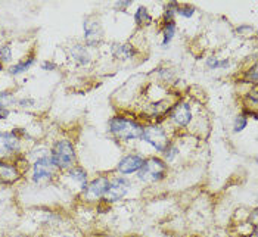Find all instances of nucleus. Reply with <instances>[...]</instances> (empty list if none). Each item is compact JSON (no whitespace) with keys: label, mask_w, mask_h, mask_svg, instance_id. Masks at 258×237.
I'll return each instance as SVG.
<instances>
[{"label":"nucleus","mask_w":258,"mask_h":237,"mask_svg":"<svg viewBox=\"0 0 258 237\" xmlns=\"http://www.w3.org/2000/svg\"><path fill=\"white\" fill-rule=\"evenodd\" d=\"M109 131L122 141H130L135 138L142 137V125L136 121L122 117H115L109 121Z\"/></svg>","instance_id":"1"},{"label":"nucleus","mask_w":258,"mask_h":237,"mask_svg":"<svg viewBox=\"0 0 258 237\" xmlns=\"http://www.w3.org/2000/svg\"><path fill=\"white\" fill-rule=\"evenodd\" d=\"M50 158L56 168H71L76 162V150L73 143H70L68 140L56 141L55 146L52 147Z\"/></svg>","instance_id":"2"},{"label":"nucleus","mask_w":258,"mask_h":237,"mask_svg":"<svg viewBox=\"0 0 258 237\" xmlns=\"http://www.w3.org/2000/svg\"><path fill=\"white\" fill-rule=\"evenodd\" d=\"M140 181L145 183H155V181H161L162 178H165L167 174V165L162 159L157 158H148L143 161V165L138 171Z\"/></svg>","instance_id":"3"},{"label":"nucleus","mask_w":258,"mask_h":237,"mask_svg":"<svg viewBox=\"0 0 258 237\" xmlns=\"http://www.w3.org/2000/svg\"><path fill=\"white\" fill-rule=\"evenodd\" d=\"M142 140H145L146 143H149L152 147H155L158 152H162L167 146H168V137L167 133L162 127L159 125H149L146 128H143L142 131Z\"/></svg>","instance_id":"4"},{"label":"nucleus","mask_w":258,"mask_h":237,"mask_svg":"<svg viewBox=\"0 0 258 237\" xmlns=\"http://www.w3.org/2000/svg\"><path fill=\"white\" fill-rule=\"evenodd\" d=\"M130 189V181L125 178H114L109 180V186L108 190L103 195V200L108 203H114L118 202L119 199H122Z\"/></svg>","instance_id":"5"},{"label":"nucleus","mask_w":258,"mask_h":237,"mask_svg":"<svg viewBox=\"0 0 258 237\" xmlns=\"http://www.w3.org/2000/svg\"><path fill=\"white\" fill-rule=\"evenodd\" d=\"M53 170H55V165L52 162L50 155H44L41 158L36 159V162L33 165V180L36 183L50 180L53 176Z\"/></svg>","instance_id":"6"},{"label":"nucleus","mask_w":258,"mask_h":237,"mask_svg":"<svg viewBox=\"0 0 258 237\" xmlns=\"http://www.w3.org/2000/svg\"><path fill=\"white\" fill-rule=\"evenodd\" d=\"M84 28V37L89 46H98L103 39V31L100 27L99 21L95 18H86L83 22Z\"/></svg>","instance_id":"7"},{"label":"nucleus","mask_w":258,"mask_h":237,"mask_svg":"<svg viewBox=\"0 0 258 237\" xmlns=\"http://www.w3.org/2000/svg\"><path fill=\"white\" fill-rule=\"evenodd\" d=\"M109 186V178L98 177L93 181H90L86 187V198L87 199H99L103 198L105 192L108 190Z\"/></svg>","instance_id":"8"},{"label":"nucleus","mask_w":258,"mask_h":237,"mask_svg":"<svg viewBox=\"0 0 258 237\" xmlns=\"http://www.w3.org/2000/svg\"><path fill=\"white\" fill-rule=\"evenodd\" d=\"M171 119L180 125V127H186L190 119H192V112H190V106L184 102H180L177 105H174L171 108V114H170Z\"/></svg>","instance_id":"9"},{"label":"nucleus","mask_w":258,"mask_h":237,"mask_svg":"<svg viewBox=\"0 0 258 237\" xmlns=\"http://www.w3.org/2000/svg\"><path fill=\"white\" fill-rule=\"evenodd\" d=\"M143 161L140 155H127L119 161L118 164V171L121 174H133V173H138L142 165H143Z\"/></svg>","instance_id":"10"},{"label":"nucleus","mask_w":258,"mask_h":237,"mask_svg":"<svg viewBox=\"0 0 258 237\" xmlns=\"http://www.w3.org/2000/svg\"><path fill=\"white\" fill-rule=\"evenodd\" d=\"M20 149V140L15 133H0V156L14 153Z\"/></svg>","instance_id":"11"},{"label":"nucleus","mask_w":258,"mask_h":237,"mask_svg":"<svg viewBox=\"0 0 258 237\" xmlns=\"http://www.w3.org/2000/svg\"><path fill=\"white\" fill-rule=\"evenodd\" d=\"M20 178V171L15 165L0 161V183L12 184Z\"/></svg>","instance_id":"12"},{"label":"nucleus","mask_w":258,"mask_h":237,"mask_svg":"<svg viewBox=\"0 0 258 237\" xmlns=\"http://www.w3.org/2000/svg\"><path fill=\"white\" fill-rule=\"evenodd\" d=\"M112 53L118 59L128 60L136 55V50L130 44H114L112 46Z\"/></svg>","instance_id":"13"},{"label":"nucleus","mask_w":258,"mask_h":237,"mask_svg":"<svg viewBox=\"0 0 258 237\" xmlns=\"http://www.w3.org/2000/svg\"><path fill=\"white\" fill-rule=\"evenodd\" d=\"M70 177L73 178L74 181H77L80 186H81L83 190H86V187H87V184H89L86 170H83L81 167H73V168L70 170Z\"/></svg>","instance_id":"14"},{"label":"nucleus","mask_w":258,"mask_h":237,"mask_svg":"<svg viewBox=\"0 0 258 237\" xmlns=\"http://www.w3.org/2000/svg\"><path fill=\"white\" fill-rule=\"evenodd\" d=\"M71 55H73V58L77 60L79 63L81 65H86V63H89V60H90V55H89V52H87V49L86 47H83V46H74L73 49H71Z\"/></svg>","instance_id":"15"},{"label":"nucleus","mask_w":258,"mask_h":237,"mask_svg":"<svg viewBox=\"0 0 258 237\" xmlns=\"http://www.w3.org/2000/svg\"><path fill=\"white\" fill-rule=\"evenodd\" d=\"M34 60L36 58L34 56H31V58H28L27 60H22L20 63H17V65H14V66H11V69H9V72L12 74V75H18L21 72H24V71H27L33 63H34Z\"/></svg>","instance_id":"16"},{"label":"nucleus","mask_w":258,"mask_h":237,"mask_svg":"<svg viewBox=\"0 0 258 237\" xmlns=\"http://www.w3.org/2000/svg\"><path fill=\"white\" fill-rule=\"evenodd\" d=\"M174 34H176V24H174V21L167 22L165 27H164V40H162V46H167V44L173 40Z\"/></svg>","instance_id":"17"},{"label":"nucleus","mask_w":258,"mask_h":237,"mask_svg":"<svg viewBox=\"0 0 258 237\" xmlns=\"http://www.w3.org/2000/svg\"><path fill=\"white\" fill-rule=\"evenodd\" d=\"M135 21H136L138 25H146V24H149L152 21V18L148 14L146 8L145 6H140L139 9H138V12H136V15H135Z\"/></svg>","instance_id":"18"},{"label":"nucleus","mask_w":258,"mask_h":237,"mask_svg":"<svg viewBox=\"0 0 258 237\" xmlns=\"http://www.w3.org/2000/svg\"><path fill=\"white\" fill-rule=\"evenodd\" d=\"M246 125H248V117L246 115H239V117L235 118V122H233V131L240 133Z\"/></svg>","instance_id":"19"},{"label":"nucleus","mask_w":258,"mask_h":237,"mask_svg":"<svg viewBox=\"0 0 258 237\" xmlns=\"http://www.w3.org/2000/svg\"><path fill=\"white\" fill-rule=\"evenodd\" d=\"M0 60L2 62H11L12 60V49L11 44H5L0 47Z\"/></svg>","instance_id":"20"},{"label":"nucleus","mask_w":258,"mask_h":237,"mask_svg":"<svg viewBox=\"0 0 258 237\" xmlns=\"http://www.w3.org/2000/svg\"><path fill=\"white\" fill-rule=\"evenodd\" d=\"M195 12V8L194 6H189V5H179L176 14H179L181 17H186V18H190Z\"/></svg>","instance_id":"21"},{"label":"nucleus","mask_w":258,"mask_h":237,"mask_svg":"<svg viewBox=\"0 0 258 237\" xmlns=\"http://www.w3.org/2000/svg\"><path fill=\"white\" fill-rule=\"evenodd\" d=\"M162 152H164V155H165V159H167V161H173V159L179 155V149H177L176 146H173V144H168Z\"/></svg>","instance_id":"22"},{"label":"nucleus","mask_w":258,"mask_h":237,"mask_svg":"<svg viewBox=\"0 0 258 237\" xmlns=\"http://www.w3.org/2000/svg\"><path fill=\"white\" fill-rule=\"evenodd\" d=\"M9 103H14L12 93H9V92H0V108H5Z\"/></svg>","instance_id":"23"},{"label":"nucleus","mask_w":258,"mask_h":237,"mask_svg":"<svg viewBox=\"0 0 258 237\" xmlns=\"http://www.w3.org/2000/svg\"><path fill=\"white\" fill-rule=\"evenodd\" d=\"M207 65H208L210 68L216 69V68H220V60L216 59V58H210V59L207 60Z\"/></svg>","instance_id":"24"},{"label":"nucleus","mask_w":258,"mask_h":237,"mask_svg":"<svg viewBox=\"0 0 258 237\" xmlns=\"http://www.w3.org/2000/svg\"><path fill=\"white\" fill-rule=\"evenodd\" d=\"M249 78L254 81V84H257V65H254L249 71Z\"/></svg>","instance_id":"25"},{"label":"nucleus","mask_w":258,"mask_h":237,"mask_svg":"<svg viewBox=\"0 0 258 237\" xmlns=\"http://www.w3.org/2000/svg\"><path fill=\"white\" fill-rule=\"evenodd\" d=\"M130 5H132L130 0H122V2L115 3V8H117V9H124V8H127V6H130Z\"/></svg>","instance_id":"26"},{"label":"nucleus","mask_w":258,"mask_h":237,"mask_svg":"<svg viewBox=\"0 0 258 237\" xmlns=\"http://www.w3.org/2000/svg\"><path fill=\"white\" fill-rule=\"evenodd\" d=\"M41 68H43V69H47V71H52V69L56 68V65H55V63H50V62H44V63L41 65Z\"/></svg>","instance_id":"27"},{"label":"nucleus","mask_w":258,"mask_h":237,"mask_svg":"<svg viewBox=\"0 0 258 237\" xmlns=\"http://www.w3.org/2000/svg\"><path fill=\"white\" fill-rule=\"evenodd\" d=\"M9 117V111L6 108H0V119H6Z\"/></svg>","instance_id":"28"},{"label":"nucleus","mask_w":258,"mask_h":237,"mask_svg":"<svg viewBox=\"0 0 258 237\" xmlns=\"http://www.w3.org/2000/svg\"><path fill=\"white\" fill-rule=\"evenodd\" d=\"M0 69H2V63H0Z\"/></svg>","instance_id":"29"},{"label":"nucleus","mask_w":258,"mask_h":237,"mask_svg":"<svg viewBox=\"0 0 258 237\" xmlns=\"http://www.w3.org/2000/svg\"><path fill=\"white\" fill-rule=\"evenodd\" d=\"M0 206H2V200H0Z\"/></svg>","instance_id":"30"}]
</instances>
